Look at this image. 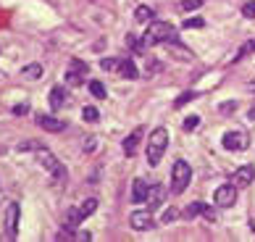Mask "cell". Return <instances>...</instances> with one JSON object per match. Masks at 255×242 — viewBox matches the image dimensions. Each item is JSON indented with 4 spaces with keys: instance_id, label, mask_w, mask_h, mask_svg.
Listing matches in <instances>:
<instances>
[{
    "instance_id": "28",
    "label": "cell",
    "mask_w": 255,
    "mask_h": 242,
    "mask_svg": "<svg viewBox=\"0 0 255 242\" xmlns=\"http://www.w3.org/2000/svg\"><path fill=\"white\" fill-rule=\"evenodd\" d=\"M200 26H205V18H200V16H197V18H187V21H184V29H200Z\"/></svg>"
},
{
    "instance_id": "18",
    "label": "cell",
    "mask_w": 255,
    "mask_h": 242,
    "mask_svg": "<svg viewBox=\"0 0 255 242\" xmlns=\"http://www.w3.org/2000/svg\"><path fill=\"white\" fill-rule=\"evenodd\" d=\"M134 18L139 24H150L153 21V8H147V5H139L137 11H134Z\"/></svg>"
},
{
    "instance_id": "33",
    "label": "cell",
    "mask_w": 255,
    "mask_h": 242,
    "mask_svg": "<svg viewBox=\"0 0 255 242\" xmlns=\"http://www.w3.org/2000/svg\"><path fill=\"white\" fill-rule=\"evenodd\" d=\"M26 111H29V108H26V103H21V106H13V114H16V116H24Z\"/></svg>"
},
{
    "instance_id": "8",
    "label": "cell",
    "mask_w": 255,
    "mask_h": 242,
    "mask_svg": "<svg viewBox=\"0 0 255 242\" xmlns=\"http://www.w3.org/2000/svg\"><path fill=\"white\" fill-rule=\"evenodd\" d=\"M84 74H87V63H84V61H71L63 79H66V85H69V87H79L84 82Z\"/></svg>"
},
{
    "instance_id": "22",
    "label": "cell",
    "mask_w": 255,
    "mask_h": 242,
    "mask_svg": "<svg viewBox=\"0 0 255 242\" xmlns=\"http://www.w3.org/2000/svg\"><path fill=\"white\" fill-rule=\"evenodd\" d=\"M100 69H106V71H119V69H121V58H103V61H100Z\"/></svg>"
},
{
    "instance_id": "15",
    "label": "cell",
    "mask_w": 255,
    "mask_h": 242,
    "mask_svg": "<svg viewBox=\"0 0 255 242\" xmlns=\"http://www.w3.org/2000/svg\"><path fill=\"white\" fill-rule=\"evenodd\" d=\"M66 103H69V92H66V87H53V90H50V108L58 111V108H63Z\"/></svg>"
},
{
    "instance_id": "2",
    "label": "cell",
    "mask_w": 255,
    "mask_h": 242,
    "mask_svg": "<svg viewBox=\"0 0 255 242\" xmlns=\"http://www.w3.org/2000/svg\"><path fill=\"white\" fill-rule=\"evenodd\" d=\"M34 158H37V163H40L42 169L48 171V174H50L58 184H63V182H66V169H63V163H61L58 158H55V155L48 150V147H37V150H34Z\"/></svg>"
},
{
    "instance_id": "26",
    "label": "cell",
    "mask_w": 255,
    "mask_h": 242,
    "mask_svg": "<svg viewBox=\"0 0 255 242\" xmlns=\"http://www.w3.org/2000/svg\"><path fill=\"white\" fill-rule=\"evenodd\" d=\"M82 116H84V121H98V119H100V111L92 108V106H87V108L82 111Z\"/></svg>"
},
{
    "instance_id": "10",
    "label": "cell",
    "mask_w": 255,
    "mask_h": 242,
    "mask_svg": "<svg viewBox=\"0 0 255 242\" xmlns=\"http://www.w3.org/2000/svg\"><path fill=\"white\" fill-rule=\"evenodd\" d=\"M163 200H166V187L163 184H150V192H147V208L150 211H155V208H160L163 206Z\"/></svg>"
},
{
    "instance_id": "30",
    "label": "cell",
    "mask_w": 255,
    "mask_h": 242,
    "mask_svg": "<svg viewBox=\"0 0 255 242\" xmlns=\"http://www.w3.org/2000/svg\"><path fill=\"white\" fill-rule=\"evenodd\" d=\"M250 53H255V40H253V42H248V45H242L240 53H237V58H234V61H240V58H245V55H250Z\"/></svg>"
},
{
    "instance_id": "16",
    "label": "cell",
    "mask_w": 255,
    "mask_h": 242,
    "mask_svg": "<svg viewBox=\"0 0 255 242\" xmlns=\"http://www.w3.org/2000/svg\"><path fill=\"white\" fill-rule=\"evenodd\" d=\"M119 74H121L124 79H139V71H137V66H134V61H131V58H121Z\"/></svg>"
},
{
    "instance_id": "29",
    "label": "cell",
    "mask_w": 255,
    "mask_h": 242,
    "mask_svg": "<svg viewBox=\"0 0 255 242\" xmlns=\"http://www.w3.org/2000/svg\"><path fill=\"white\" fill-rule=\"evenodd\" d=\"M179 216H182V211H176V208H168V211L163 213V219H160V221H163V224H171V221H174V219H179Z\"/></svg>"
},
{
    "instance_id": "25",
    "label": "cell",
    "mask_w": 255,
    "mask_h": 242,
    "mask_svg": "<svg viewBox=\"0 0 255 242\" xmlns=\"http://www.w3.org/2000/svg\"><path fill=\"white\" fill-rule=\"evenodd\" d=\"M205 3V0H182V3H179V11H195V8H200Z\"/></svg>"
},
{
    "instance_id": "19",
    "label": "cell",
    "mask_w": 255,
    "mask_h": 242,
    "mask_svg": "<svg viewBox=\"0 0 255 242\" xmlns=\"http://www.w3.org/2000/svg\"><path fill=\"white\" fill-rule=\"evenodd\" d=\"M95 211H98V200H95V198H87V200H84L82 206H79V213H82V219L92 216V213H95Z\"/></svg>"
},
{
    "instance_id": "1",
    "label": "cell",
    "mask_w": 255,
    "mask_h": 242,
    "mask_svg": "<svg viewBox=\"0 0 255 242\" xmlns=\"http://www.w3.org/2000/svg\"><path fill=\"white\" fill-rule=\"evenodd\" d=\"M166 147H168V132H166V126L153 129V132H150V139H147V163L150 166H158L160 158H163V153H166Z\"/></svg>"
},
{
    "instance_id": "27",
    "label": "cell",
    "mask_w": 255,
    "mask_h": 242,
    "mask_svg": "<svg viewBox=\"0 0 255 242\" xmlns=\"http://www.w3.org/2000/svg\"><path fill=\"white\" fill-rule=\"evenodd\" d=\"M197 124H200V119H197V116H187V119L182 121V129H184V132H192Z\"/></svg>"
},
{
    "instance_id": "34",
    "label": "cell",
    "mask_w": 255,
    "mask_h": 242,
    "mask_svg": "<svg viewBox=\"0 0 255 242\" xmlns=\"http://www.w3.org/2000/svg\"><path fill=\"white\" fill-rule=\"evenodd\" d=\"M203 216H205L208 221H216V211H213V208H205V213H203Z\"/></svg>"
},
{
    "instance_id": "36",
    "label": "cell",
    "mask_w": 255,
    "mask_h": 242,
    "mask_svg": "<svg viewBox=\"0 0 255 242\" xmlns=\"http://www.w3.org/2000/svg\"><path fill=\"white\" fill-rule=\"evenodd\" d=\"M250 90H253V92H255V82H253V85H250Z\"/></svg>"
},
{
    "instance_id": "5",
    "label": "cell",
    "mask_w": 255,
    "mask_h": 242,
    "mask_svg": "<svg viewBox=\"0 0 255 242\" xmlns=\"http://www.w3.org/2000/svg\"><path fill=\"white\" fill-rule=\"evenodd\" d=\"M213 203L219 208H232L234 203H237V184H221L219 190L213 192Z\"/></svg>"
},
{
    "instance_id": "20",
    "label": "cell",
    "mask_w": 255,
    "mask_h": 242,
    "mask_svg": "<svg viewBox=\"0 0 255 242\" xmlns=\"http://www.w3.org/2000/svg\"><path fill=\"white\" fill-rule=\"evenodd\" d=\"M127 42H129V48L134 50V53H145V48H147V42L145 40H137V34H127Z\"/></svg>"
},
{
    "instance_id": "14",
    "label": "cell",
    "mask_w": 255,
    "mask_h": 242,
    "mask_svg": "<svg viewBox=\"0 0 255 242\" xmlns=\"http://www.w3.org/2000/svg\"><path fill=\"white\" fill-rule=\"evenodd\" d=\"M147 192H150V184L145 179H134V182H131V200H134V203H145Z\"/></svg>"
},
{
    "instance_id": "13",
    "label": "cell",
    "mask_w": 255,
    "mask_h": 242,
    "mask_svg": "<svg viewBox=\"0 0 255 242\" xmlns=\"http://www.w3.org/2000/svg\"><path fill=\"white\" fill-rule=\"evenodd\" d=\"M139 142H142V129H134L127 139H124V155L131 158V155H137L139 150Z\"/></svg>"
},
{
    "instance_id": "35",
    "label": "cell",
    "mask_w": 255,
    "mask_h": 242,
    "mask_svg": "<svg viewBox=\"0 0 255 242\" xmlns=\"http://www.w3.org/2000/svg\"><path fill=\"white\" fill-rule=\"evenodd\" d=\"M248 119H255V106L250 108V114H248Z\"/></svg>"
},
{
    "instance_id": "17",
    "label": "cell",
    "mask_w": 255,
    "mask_h": 242,
    "mask_svg": "<svg viewBox=\"0 0 255 242\" xmlns=\"http://www.w3.org/2000/svg\"><path fill=\"white\" fill-rule=\"evenodd\" d=\"M42 77V66L40 63H29V66L21 69V79H40Z\"/></svg>"
},
{
    "instance_id": "32",
    "label": "cell",
    "mask_w": 255,
    "mask_h": 242,
    "mask_svg": "<svg viewBox=\"0 0 255 242\" xmlns=\"http://www.w3.org/2000/svg\"><path fill=\"white\" fill-rule=\"evenodd\" d=\"M95 147H98V139H95V137H87V142H84V150H87V153H92Z\"/></svg>"
},
{
    "instance_id": "31",
    "label": "cell",
    "mask_w": 255,
    "mask_h": 242,
    "mask_svg": "<svg viewBox=\"0 0 255 242\" xmlns=\"http://www.w3.org/2000/svg\"><path fill=\"white\" fill-rule=\"evenodd\" d=\"M242 16L255 18V0H250V3H245V5H242Z\"/></svg>"
},
{
    "instance_id": "4",
    "label": "cell",
    "mask_w": 255,
    "mask_h": 242,
    "mask_svg": "<svg viewBox=\"0 0 255 242\" xmlns=\"http://www.w3.org/2000/svg\"><path fill=\"white\" fill-rule=\"evenodd\" d=\"M192 182V166L187 161H174V169H171V192L174 195H182Z\"/></svg>"
},
{
    "instance_id": "23",
    "label": "cell",
    "mask_w": 255,
    "mask_h": 242,
    "mask_svg": "<svg viewBox=\"0 0 255 242\" xmlns=\"http://www.w3.org/2000/svg\"><path fill=\"white\" fill-rule=\"evenodd\" d=\"M90 92H92V98H100V100H103V98H106V85H103V82H98V79L90 82Z\"/></svg>"
},
{
    "instance_id": "21",
    "label": "cell",
    "mask_w": 255,
    "mask_h": 242,
    "mask_svg": "<svg viewBox=\"0 0 255 242\" xmlns=\"http://www.w3.org/2000/svg\"><path fill=\"white\" fill-rule=\"evenodd\" d=\"M205 208H208V206H203V203H192L187 211H182V216H184V219H195V216H200V213H205Z\"/></svg>"
},
{
    "instance_id": "11",
    "label": "cell",
    "mask_w": 255,
    "mask_h": 242,
    "mask_svg": "<svg viewBox=\"0 0 255 242\" xmlns=\"http://www.w3.org/2000/svg\"><path fill=\"white\" fill-rule=\"evenodd\" d=\"M37 124H40L45 132H63L66 129V121H58L50 114H37Z\"/></svg>"
},
{
    "instance_id": "12",
    "label": "cell",
    "mask_w": 255,
    "mask_h": 242,
    "mask_svg": "<svg viewBox=\"0 0 255 242\" xmlns=\"http://www.w3.org/2000/svg\"><path fill=\"white\" fill-rule=\"evenodd\" d=\"M253 179H255V166H240L237 171H234V184H237V187H248V184H253Z\"/></svg>"
},
{
    "instance_id": "24",
    "label": "cell",
    "mask_w": 255,
    "mask_h": 242,
    "mask_svg": "<svg viewBox=\"0 0 255 242\" xmlns=\"http://www.w3.org/2000/svg\"><path fill=\"white\" fill-rule=\"evenodd\" d=\"M195 98H197V92H184V95H179V98L174 100V108H182V106H187V103H192Z\"/></svg>"
},
{
    "instance_id": "9",
    "label": "cell",
    "mask_w": 255,
    "mask_h": 242,
    "mask_svg": "<svg viewBox=\"0 0 255 242\" xmlns=\"http://www.w3.org/2000/svg\"><path fill=\"white\" fill-rule=\"evenodd\" d=\"M221 142L226 150H248L250 137H248V132H226Z\"/></svg>"
},
{
    "instance_id": "3",
    "label": "cell",
    "mask_w": 255,
    "mask_h": 242,
    "mask_svg": "<svg viewBox=\"0 0 255 242\" xmlns=\"http://www.w3.org/2000/svg\"><path fill=\"white\" fill-rule=\"evenodd\" d=\"M176 40V29L168 21H150L147 32H145V42L147 45H160V42H171Z\"/></svg>"
},
{
    "instance_id": "7",
    "label": "cell",
    "mask_w": 255,
    "mask_h": 242,
    "mask_svg": "<svg viewBox=\"0 0 255 242\" xmlns=\"http://www.w3.org/2000/svg\"><path fill=\"white\" fill-rule=\"evenodd\" d=\"M129 224L131 229H137V232H150V229H155V219H153V211H134L129 216Z\"/></svg>"
},
{
    "instance_id": "6",
    "label": "cell",
    "mask_w": 255,
    "mask_h": 242,
    "mask_svg": "<svg viewBox=\"0 0 255 242\" xmlns=\"http://www.w3.org/2000/svg\"><path fill=\"white\" fill-rule=\"evenodd\" d=\"M18 219H21V206L18 203H8L5 206V237L13 240L18 235Z\"/></svg>"
}]
</instances>
